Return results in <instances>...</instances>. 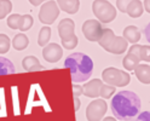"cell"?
<instances>
[{"label":"cell","mask_w":150,"mask_h":121,"mask_svg":"<svg viewBox=\"0 0 150 121\" xmlns=\"http://www.w3.org/2000/svg\"><path fill=\"white\" fill-rule=\"evenodd\" d=\"M102 121H116L115 117H112V116H107L104 119H102Z\"/></svg>","instance_id":"836d02e7"},{"label":"cell","mask_w":150,"mask_h":121,"mask_svg":"<svg viewBox=\"0 0 150 121\" xmlns=\"http://www.w3.org/2000/svg\"><path fill=\"white\" fill-rule=\"evenodd\" d=\"M102 78H103V81L105 82V85H110L114 87H125L131 81V76L128 73L120 70L117 68H112V67L105 68L103 70Z\"/></svg>","instance_id":"277c9868"},{"label":"cell","mask_w":150,"mask_h":121,"mask_svg":"<svg viewBox=\"0 0 150 121\" xmlns=\"http://www.w3.org/2000/svg\"><path fill=\"white\" fill-rule=\"evenodd\" d=\"M11 40L6 34H0V53H6L10 50Z\"/></svg>","instance_id":"cb8c5ba5"},{"label":"cell","mask_w":150,"mask_h":121,"mask_svg":"<svg viewBox=\"0 0 150 121\" xmlns=\"http://www.w3.org/2000/svg\"><path fill=\"white\" fill-rule=\"evenodd\" d=\"M15 73L13 63L5 57H0V76L1 75H8V74Z\"/></svg>","instance_id":"d6986e66"},{"label":"cell","mask_w":150,"mask_h":121,"mask_svg":"<svg viewBox=\"0 0 150 121\" xmlns=\"http://www.w3.org/2000/svg\"><path fill=\"white\" fill-rule=\"evenodd\" d=\"M64 67L69 69L73 82H83L90 79L93 71V61L85 53L75 52L65 58Z\"/></svg>","instance_id":"7a4b0ae2"},{"label":"cell","mask_w":150,"mask_h":121,"mask_svg":"<svg viewBox=\"0 0 150 121\" xmlns=\"http://www.w3.org/2000/svg\"><path fill=\"white\" fill-rule=\"evenodd\" d=\"M82 95V86L81 85H73V97H79Z\"/></svg>","instance_id":"f546056e"},{"label":"cell","mask_w":150,"mask_h":121,"mask_svg":"<svg viewBox=\"0 0 150 121\" xmlns=\"http://www.w3.org/2000/svg\"><path fill=\"white\" fill-rule=\"evenodd\" d=\"M98 44L100 47H103L107 52L114 53V54H121L127 50L128 42L122 38L117 36L115 33L109 28H104L100 38L98 40Z\"/></svg>","instance_id":"3957f363"},{"label":"cell","mask_w":150,"mask_h":121,"mask_svg":"<svg viewBox=\"0 0 150 121\" xmlns=\"http://www.w3.org/2000/svg\"><path fill=\"white\" fill-rule=\"evenodd\" d=\"M102 85H103L102 80L93 79L82 86V95L88 98H97V97H99V90H100Z\"/></svg>","instance_id":"8fae6325"},{"label":"cell","mask_w":150,"mask_h":121,"mask_svg":"<svg viewBox=\"0 0 150 121\" xmlns=\"http://www.w3.org/2000/svg\"><path fill=\"white\" fill-rule=\"evenodd\" d=\"M143 4L142 1H139V0H132L128 5H127V8H126V13L132 17V18H138L143 15Z\"/></svg>","instance_id":"2e32d148"},{"label":"cell","mask_w":150,"mask_h":121,"mask_svg":"<svg viewBox=\"0 0 150 121\" xmlns=\"http://www.w3.org/2000/svg\"><path fill=\"white\" fill-rule=\"evenodd\" d=\"M74 104H75V111H78L80 108V104H81L79 97H74Z\"/></svg>","instance_id":"4dcf8cb0"},{"label":"cell","mask_w":150,"mask_h":121,"mask_svg":"<svg viewBox=\"0 0 150 121\" xmlns=\"http://www.w3.org/2000/svg\"><path fill=\"white\" fill-rule=\"evenodd\" d=\"M62 56H63V49L56 42L47 44L42 50V57L49 63L58 62L62 58Z\"/></svg>","instance_id":"9c48e42d"},{"label":"cell","mask_w":150,"mask_h":121,"mask_svg":"<svg viewBox=\"0 0 150 121\" xmlns=\"http://www.w3.org/2000/svg\"><path fill=\"white\" fill-rule=\"evenodd\" d=\"M20 17L21 15L18 13H13L7 17V25L11 29H18V22H20Z\"/></svg>","instance_id":"d4e9b609"},{"label":"cell","mask_w":150,"mask_h":121,"mask_svg":"<svg viewBox=\"0 0 150 121\" xmlns=\"http://www.w3.org/2000/svg\"><path fill=\"white\" fill-rule=\"evenodd\" d=\"M115 87L114 86H110V85H103L100 86V90H99V96L102 97V99H109L112 97V95H115Z\"/></svg>","instance_id":"7402d4cb"},{"label":"cell","mask_w":150,"mask_h":121,"mask_svg":"<svg viewBox=\"0 0 150 121\" xmlns=\"http://www.w3.org/2000/svg\"><path fill=\"white\" fill-rule=\"evenodd\" d=\"M59 16V8L54 1L49 0L47 3H45L44 5H41L40 12H39V20L42 24H52L57 17Z\"/></svg>","instance_id":"52a82bcc"},{"label":"cell","mask_w":150,"mask_h":121,"mask_svg":"<svg viewBox=\"0 0 150 121\" xmlns=\"http://www.w3.org/2000/svg\"><path fill=\"white\" fill-rule=\"evenodd\" d=\"M57 6L58 8L63 10L69 15H74L79 11L80 7V0H57Z\"/></svg>","instance_id":"7c38bea8"},{"label":"cell","mask_w":150,"mask_h":121,"mask_svg":"<svg viewBox=\"0 0 150 121\" xmlns=\"http://www.w3.org/2000/svg\"><path fill=\"white\" fill-rule=\"evenodd\" d=\"M28 44H29V39H28V36L25 34H23V33L16 34L13 40H12V46L17 51H22V50L27 49Z\"/></svg>","instance_id":"e0dca14e"},{"label":"cell","mask_w":150,"mask_h":121,"mask_svg":"<svg viewBox=\"0 0 150 121\" xmlns=\"http://www.w3.org/2000/svg\"><path fill=\"white\" fill-rule=\"evenodd\" d=\"M140 99L132 91H121L114 95L111 100V111L119 121L133 120L140 111Z\"/></svg>","instance_id":"6da1fadb"},{"label":"cell","mask_w":150,"mask_h":121,"mask_svg":"<svg viewBox=\"0 0 150 121\" xmlns=\"http://www.w3.org/2000/svg\"><path fill=\"white\" fill-rule=\"evenodd\" d=\"M58 34L62 41H68L75 36V23L70 18H64L58 24Z\"/></svg>","instance_id":"30bf717a"},{"label":"cell","mask_w":150,"mask_h":121,"mask_svg":"<svg viewBox=\"0 0 150 121\" xmlns=\"http://www.w3.org/2000/svg\"><path fill=\"white\" fill-rule=\"evenodd\" d=\"M78 42H79V39H78V36L75 35L74 38H71L68 41H62V46L64 49H67V50H73V49H75L78 46Z\"/></svg>","instance_id":"4316f807"},{"label":"cell","mask_w":150,"mask_h":121,"mask_svg":"<svg viewBox=\"0 0 150 121\" xmlns=\"http://www.w3.org/2000/svg\"><path fill=\"white\" fill-rule=\"evenodd\" d=\"M33 24H34V21H33V17L30 15H21L20 22H18V29H20L22 33L27 32L33 27Z\"/></svg>","instance_id":"44dd1931"},{"label":"cell","mask_w":150,"mask_h":121,"mask_svg":"<svg viewBox=\"0 0 150 121\" xmlns=\"http://www.w3.org/2000/svg\"><path fill=\"white\" fill-rule=\"evenodd\" d=\"M11 10H12V3L10 0H0V20H4L11 12Z\"/></svg>","instance_id":"603a6c76"},{"label":"cell","mask_w":150,"mask_h":121,"mask_svg":"<svg viewBox=\"0 0 150 121\" xmlns=\"http://www.w3.org/2000/svg\"><path fill=\"white\" fill-rule=\"evenodd\" d=\"M44 1H46V0H29V3H30L32 5H34V6H39V5H41Z\"/></svg>","instance_id":"1f68e13d"},{"label":"cell","mask_w":150,"mask_h":121,"mask_svg":"<svg viewBox=\"0 0 150 121\" xmlns=\"http://www.w3.org/2000/svg\"><path fill=\"white\" fill-rule=\"evenodd\" d=\"M22 67L27 71H38V70H44L45 67L41 66L39 59L34 56H28V57L23 58L22 61Z\"/></svg>","instance_id":"4fadbf2b"},{"label":"cell","mask_w":150,"mask_h":121,"mask_svg":"<svg viewBox=\"0 0 150 121\" xmlns=\"http://www.w3.org/2000/svg\"><path fill=\"white\" fill-rule=\"evenodd\" d=\"M92 11L100 23H110L116 18V8L107 0H95L92 4Z\"/></svg>","instance_id":"5b68a950"},{"label":"cell","mask_w":150,"mask_h":121,"mask_svg":"<svg viewBox=\"0 0 150 121\" xmlns=\"http://www.w3.org/2000/svg\"><path fill=\"white\" fill-rule=\"evenodd\" d=\"M50 38H51V28L49 25L42 27L39 33V38H38V45L45 47V46L49 44Z\"/></svg>","instance_id":"ffe728a7"},{"label":"cell","mask_w":150,"mask_h":121,"mask_svg":"<svg viewBox=\"0 0 150 121\" xmlns=\"http://www.w3.org/2000/svg\"><path fill=\"white\" fill-rule=\"evenodd\" d=\"M131 1H132V0H116V7H117L122 13H126L127 5H128Z\"/></svg>","instance_id":"83f0119b"},{"label":"cell","mask_w":150,"mask_h":121,"mask_svg":"<svg viewBox=\"0 0 150 121\" xmlns=\"http://www.w3.org/2000/svg\"><path fill=\"white\" fill-rule=\"evenodd\" d=\"M103 25L100 22L96 20H87L86 22H83L82 24V34L88 41H98L100 35L103 33Z\"/></svg>","instance_id":"ba28073f"},{"label":"cell","mask_w":150,"mask_h":121,"mask_svg":"<svg viewBox=\"0 0 150 121\" xmlns=\"http://www.w3.org/2000/svg\"><path fill=\"white\" fill-rule=\"evenodd\" d=\"M143 8H145V11L146 12H149L150 11V7H149V0H145V3H144V7Z\"/></svg>","instance_id":"d6a6232c"},{"label":"cell","mask_w":150,"mask_h":121,"mask_svg":"<svg viewBox=\"0 0 150 121\" xmlns=\"http://www.w3.org/2000/svg\"><path fill=\"white\" fill-rule=\"evenodd\" d=\"M139 62H140V59L137 57V56H134V54H132V53L128 52V53L125 56L122 64H124V67H125L126 70L133 71V70L136 69V67L139 64Z\"/></svg>","instance_id":"ac0fdd59"},{"label":"cell","mask_w":150,"mask_h":121,"mask_svg":"<svg viewBox=\"0 0 150 121\" xmlns=\"http://www.w3.org/2000/svg\"><path fill=\"white\" fill-rule=\"evenodd\" d=\"M124 36L122 38L131 44H137L140 39V30L136 25H128L124 29Z\"/></svg>","instance_id":"5bb4252c"},{"label":"cell","mask_w":150,"mask_h":121,"mask_svg":"<svg viewBox=\"0 0 150 121\" xmlns=\"http://www.w3.org/2000/svg\"><path fill=\"white\" fill-rule=\"evenodd\" d=\"M134 121H150V114L149 111H142V114L136 116Z\"/></svg>","instance_id":"f1b7e54d"},{"label":"cell","mask_w":150,"mask_h":121,"mask_svg":"<svg viewBox=\"0 0 150 121\" xmlns=\"http://www.w3.org/2000/svg\"><path fill=\"white\" fill-rule=\"evenodd\" d=\"M149 53H150L149 46H148V45H140V50H139V59H140V61L149 62V61H150Z\"/></svg>","instance_id":"484cf974"},{"label":"cell","mask_w":150,"mask_h":121,"mask_svg":"<svg viewBox=\"0 0 150 121\" xmlns=\"http://www.w3.org/2000/svg\"><path fill=\"white\" fill-rule=\"evenodd\" d=\"M137 79L142 82V83H149L150 82V67L149 64H138L136 69L133 70Z\"/></svg>","instance_id":"9a60e30c"},{"label":"cell","mask_w":150,"mask_h":121,"mask_svg":"<svg viewBox=\"0 0 150 121\" xmlns=\"http://www.w3.org/2000/svg\"><path fill=\"white\" fill-rule=\"evenodd\" d=\"M108 110L107 102L104 99H95L86 108L87 121H102Z\"/></svg>","instance_id":"8992f818"}]
</instances>
